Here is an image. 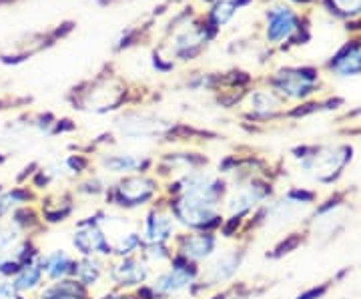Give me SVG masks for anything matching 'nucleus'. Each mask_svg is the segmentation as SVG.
I'll use <instances>...</instances> for the list:
<instances>
[{"instance_id": "1", "label": "nucleus", "mask_w": 361, "mask_h": 299, "mask_svg": "<svg viewBox=\"0 0 361 299\" xmlns=\"http://www.w3.org/2000/svg\"><path fill=\"white\" fill-rule=\"evenodd\" d=\"M163 191V183L151 173L125 175L116 181L109 183L106 195L103 197L106 207L118 211H135V209L153 205Z\"/></svg>"}, {"instance_id": "2", "label": "nucleus", "mask_w": 361, "mask_h": 299, "mask_svg": "<svg viewBox=\"0 0 361 299\" xmlns=\"http://www.w3.org/2000/svg\"><path fill=\"white\" fill-rule=\"evenodd\" d=\"M201 275V265L173 255L167 267L153 274L151 281L135 289L141 299H173L180 293H189Z\"/></svg>"}, {"instance_id": "3", "label": "nucleus", "mask_w": 361, "mask_h": 299, "mask_svg": "<svg viewBox=\"0 0 361 299\" xmlns=\"http://www.w3.org/2000/svg\"><path fill=\"white\" fill-rule=\"evenodd\" d=\"M247 245H249V239L237 241L233 248L223 249L221 253L217 251L211 260L207 261L205 267H201V275H199L197 283L191 287L189 295L197 299L203 293L207 295L211 291H217L221 287L233 283L235 275L239 274L247 257Z\"/></svg>"}, {"instance_id": "4", "label": "nucleus", "mask_w": 361, "mask_h": 299, "mask_svg": "<svg viewBox=\"0 0 361 299\" xmlns=\"http://www.w3.org/2000/svg\"><path fill=\"white\" fill-rule=\"evenodd\" d=\"M163 203L167 205L169 213L177 225H180L185 231H209V233H219L225 215L223 209L211 207L199 199L189 195H171L163 197Z\"/></svg>"}, {"instance_id": "5", "label": "nucleus", "mask_w": 361, "mask_h": 299, "mask_svg": "<svg viewBox=\"0 0 361 299\" xmlns=\"http://www.w3.org/2000/svg\"><path fill=\"white\" fill-rule=\"evenodd\" d=\"M115 129L127 139H180L177 123L157 113L127 111L115 121Z\"/></svg>"}, {"instance_id": "6", "label": "nucleus", "mask_w": 361, "mask_h": 299, "mask_svg": "<svg viewBox=\"0 0 361 299\" xmlns=\"http://www.w3.org/2000/svg\"><path fill=\"white\" fill-rule=\"evenodd\" d=\"M73 249L77 251V257H104L113 260V243L111 237L104 231L99 221L97 213H92L85 219H78L75 233L71 237Z\"/></svg>"}, {"instance_id": "7", "label": "nucleus", "mask_w": 361, "mask_h": 299, "mask_svg": "<svg viewBox=\"0 0 361 299\" xmlns=\"http://www.w3.org/2000/svg\"><path fill=\"white\" fill-rule=\"evenodd\" d=\"M151 277H153V267L139 253V255H129V257L109 260L104 279H109V283L116 291H135L145 283H149Z\"/></svg>"}, {"instance_id": "8", "label": "nucleus", "mask_w": 361, "mask_h": 299, "mask_svg": "<svg viewBox=\"0 0 361 299\" xmlns=\"http://www.w3.org/2000/svg\"><path fill=\"white\" fill-rule=\"evenodd\" d=\"M351 159L349 147H325L301 157V169L317 183H334Z\"/></svg>"}, {"instance_id": "9", "label": "nucleus", "mask_w": 361, "mask_h": 299, "mask_svg": "<svg viewBox=\"0 0 361 299\" xmlns=\"http://www.w3.org/2000/svg\"><path fill=\"white\" fill-rule=\"evenodd\" d=\"M125 87L115 78H99L90 85L87 91L78 92V99L75 101L78 109L90 111V113H109L118 109L125 101ZM75 106V109H77Z\"/></svg>"}, {"instance_id": "10", "label": "nucleus", "mask_w": 361, "mask_h": 299, "mask_svg": "<svg viewBox=\"0 0 361 299\" xmlns=\"http://www.w3.org/2000/svg\"><path fill=\"white\" fill-rule=\"evenodd\" d=\"M219 233L209 231H180L173 237L171 249L173 255H179L183 260L203 265L219 251Z\"/></svg>"}, {"instance_id": "11", "label": "nucleus", "mask_w": 361, "mask_h": 299, "mask_svg": "<svg viewBox=\"0 0 361 299\" xmlns=\"http://www.w3.org/2000/svg\"><path fill=\"white\" fill-rule=\"evenodd\" d=\"M141 235L142 245L149 243H171L173 237L179 233L177 231V223L173 219V215L169 213L167 205L163 203V199L159 195L153 205L147 207V213L141 221Z\"/></svg>"}, {"instance_id": "12", "label": "nucleus", "mask_w": 361, "mask_h": 299, "mask_svg": "<svg viewBox=\"0 0 361 299\" xmlns=\"http://www.w3.org/2000/svg\"><path fill=\"white\" fill-rule=\"evenodd\" d=\"M99 167L109 175H137V173H151L155 167V159L147 153H116L109 151L99 155Z\"/></svg>"}, {"instance_id": "13", "label": "nucleus", "mask_w": 361, "mask_h": 299, "mask_svg": "<svg viewBox=\"0 0 361 299\" xmlns=\"http://www.w3.org/2000/svg\"><path fill=\"white\" fill-rule=\"evenodd\" d=\"M42 253L39 245L35 243V237H23L18 239L14 245L4 249L0 253V277L2 279H13L14 275L20 269H25L26 265L35 263Z\"/></svg>"}, {"instance_id": "14", "label": "nucleus", "mask_w": 361, "mask_h": 299, "mask_svg": "<svg viewBox=\"0 0 361 299\" xmlns=\"http://www.w3.org/2000/svg\"><path fill=\"white\" fill-rule=\"evenodd\" d=\"M77 209V195L73 189H59L51 195L42 197L40 217L47 225L65 223Z\"/></svg>"}, {"instance_id": "15", "label": "nucleus", "mask_w": 361, "mask_h": 299, "mask_svg": "<svg viewBox=\"0 0 361 299\" xmlns=\"http://www.w3.org/2000/svg\"><path fill=\"white\" fill-rule=\"evenodd\" d=\"M37 263L42 269L47 281L75 277V271H77V255L68 253L65 249H52L49 253H40Z\"/></svg>"}, {"instance_id": "16", "label": "nucleus", "mask_w": 361, "mask_h": 299, "mask_svg": "<svg viewBox=\"0 0 361 299\" xmlns=\"http://www.w3.org/2000/svg\"><path fill=\"white\" fill-rule=\"evenodd\" d=\"M90 289L82 286L75 277L59 281H47L37 291V299H90Z\"/></svg>"}, {"instance_id": "17", "label": "nucleus", "mask_w": 361, "mask_h": 299, "mask_svg": "<svg viewBox=\"0 0 361 299\" xmlns=\"http://www.w3.org/2000/svg\"><path fill=\"white\" fill-rule=\"evenodd\" d=\"M106 265L109 260L104 257H77L75 279H78L87 289H92L106 277Z\"/></svg>"}, {"instance_id": "18", "label": "nucleus", "mask_w": 361, "mask_h": 299, "mask_svg": "<svg viewBox=\"0 0 361 299\" xmlns=\"http://www.w3.org/2000/svg\"><path fill=\"white\" fill-rule=\"evenodd\" d=\"M275 87L281 92H285L287 97H305L310 94L313 89V77L311 75H303L301 71H283L279 73L275 78Z\"/></svg>"}, {"instance_id": "19", "label": "nucleus", "mask_w": 361, "mask_h": 299, "mask_svg": "<svg viewBox=\"0 0 361 299\" xmlns=\"http://www.w3.org/2000/svg\"><path fill=\"white\" fill-rule=\"evenodd\" d=\"M203 40H205V32L197 26H187L179 30L173 39V44H171V51L175 56L179 59H191L195 56L199 49L203 47Z\"/></svg>"}, {"instance_id": "20", "label": "nucleus", "mask_w": 361, "mask_h": 299, "mask_svg": "<svg viewBox=\"0 0 361 299\" xmlns=\"http://www.w3.org/2000/svg\"><path fill=\"white\" fill-rule=\"evenodd\" d=\"M37 199V193L32 187H14L8 191H0V221H4L6 217H11L14 211L23 205H30Z\"/></svg>"}, {"instance_id": "21", "label": "nucleus", "mask_w": 361, "mask_h": 299, "mask_svg": "<svg viewBox=\"0 0 361 299\" xmlns=\"http://www.w3.org/2000/svg\"><path fill=\"white\" fill-rule=\"evenodd\" d=\"M11 281H13L14 289H16L18 293H23V295L35 293V291H39L40 287L47 283L44 274H42V269H40L37 261L30 263V265H26L25 269H20Z\"/></svg>"}, {"instance_id": "22", "label": "nucleus", "mask_w": 361, "mask_h": 299, "mask_svg": "<svg viewBox=\"0 0 361 299\" xmlns=\"http://www.w3.org/2000/svg\"><path fill=\"white\" fill-rule=\"evenodd\" d=\"M249 109H251V115H253V117H273V115L279 111V101L275 99L273 92L255 91L249 94Z\"/></svg>"}, {"instance_id": "23", "label": "nucleus", "mask_w": 361, "mask_h": 299, "mask_svg": "<svg viewBox=\"0 0 361 299\" xmlns=\"http://www.w3.org/2000/svg\"><path fill=\"white\" fill-rule=\"evenodd\" d=\"M295 28V16L289 13V8H275L271 13L269 39L281 40Z\"/></svg>"}, {"instance_id": "24", "label": "nucleus", "mask_w": 361, "mask_h": 299, "mask_svg": "<svg viewBox=\"0 0 361 299\" xmlns=\"http://www.w3.org/2000/svg\"><path fill=\"white\" fill-rule=\"evenodd\" d=\"M106 189H109V183L104 181L103 177H99V175H85V177L78 179L73 191H75V195L99 199V197L106 195Z\"/></svg>"}, {"instance_id": "25", "label": "nucleus", "mask_w": 361, "mask_h": 299, "mask_svg": "<svg viewBox=\"0 0 361 299\" xmlns=\"http://www.w3.org/2000/svg\"><path fill=\"white\" fill-rule=\"evenodd\" d=\"M141 255L149 261L151 267H161L173 260V249H171V243H149V245H142Z\"/></svg>"}, {"instance_id": "26", "label": "nucleus", "mask_w": 361, "mask_h": 299, "mask_svg": "<svg viewBox=\"0 0 361 299\" xmlns=\"http://www.w3.org/2000/svg\"><path fill=\"white\" fill-rule=\"evenodd\" d=\"M337 73L341 75H353L361 71V47H349L345 54H341L336 61Z\"/></svg>"}, {"instance_id": "27", "label": "nucleus", "mask_w": 361, "mask_h": 299, "mask_svg": "<svg viewBox=\"0 0 361 299\" xmlns=\"http://www.w3.org/2000/svg\"><path fill=\"white\" fill-rule=\"evenodd\" d=\"M25 235L20 233L16 227H14L13 223L8 221H0V253L4 251V249H8L11 245H14L18 239H23Z\"/></svg>"}, {"instance_id": "28", "label": "nucleus", "mask_w": 361, "mask_h": 299, "mask_svg": "<svg viewBox=\"0 0 361 299\" xmlns=\"http://www.w3.org/2000/svg\"><path fill=\"white\" fill-rule=\"evenodd\" d=\"M233 13H235V0L221 2V4H217V8L213 11V18H215L217 25H225L233 16Z\"/></svg>"}, {"instance_id": "29", "label": "nucleus", "mask_w": 361, "mask_h": 299, "mask_svg": "<svg viewBox=\"0 0 361 299\" xmlns=\"http://www.w3.org/2000/svg\"><path fill=\"white\" fill-rule=\"evenodd\" d=\"M0 299H26L23 293H18L14 289L13 281L11 279H2L0 277Z\"/></svg>"}, {"instance_id": "30", "label": "nucleus", "mask_w": 361, "mask_h": 299, "mask_svg": "<svg viewBox=\"0 0 361 299\" xmlns=\"http://www.w3.org/2000/svg\"><path fill=\"white\" fill-rule=\"evenodd\" d=\"M90 299H141L137 291H116V289H111L109 293H104L101 298H90Z\"/></svg>"}, {"instance_id": "31", "label": "nucleus", "mask_w": 361, "mask_h": 299, "mask_svg": "<svg viewBox=\"0 0 361 299\" xmlns=\"http://www.w3.org/2000/svg\"><path fill=\"white\" fill-rule=\"evenodd\" d=\"M336 4L343 13H357L361 8V0H336Z\"/></svg>"}]
</instances>
